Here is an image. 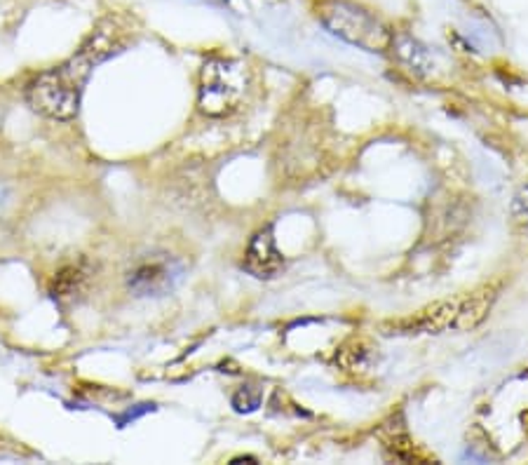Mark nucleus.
<instances>
[{"label": "nucleus", "mask_w": 528, "mask_h": 465, "mask_svg": "<svg viewBox=\"0 0 528 465\" xmlns=\"http://www.w3.org/2000/svg\"><path fill=\"white\" fill-rule=\"evenodd\" d=\"M247 85H249V76L240 61L219 57L209 59L200 73L198 106L205 116H231L245 99Z\"/></svg>", "instance_id": "obj_2"}, {"label": "nucleus", "mask_w": 528, "mask_h": 465, "mask_svg": "<svg viewBox=\"0 0 528 465\" xmlns=\"http://www.w3.org/2000/svg\"><path fill=\"white\" fill-rule=\"evenodd\" d=\"M458 308H460V298L437 301V304L427 306L420 313H416L411 320H406V330L423 331V334H439V331L456 330Z\"/></svg>", "instance_id": "obj_6"}, {"label": "nucleus", "mask_w": 528, "mask_h": 465, "mask_svg": "<svg viewBox=\"0 0 528 465\" xmlns=\"http://www.w3.org/2000/svg\"><path fill=\"white\" fill-rule=\"evenodd\" d=\"M496 301V291L483 287V290L475 291L467 298H460V308H458L456 330L458 331H470L477 324L483 322V317L489 315L491 306Z\"/></svg>", "instance_id": "obj_7"}, {"label": "nucleus", "mask_w": 528, "mask_h": 465, "mask_svg": "<svg viewBox=\"0 0 528 465\" xmlns=\"http://www.w3.org/2000/svg\"><path fill=\"white\" fill-rule=\"evenodd\" d=\"M261 404V393L254 388H240L235 397H232V407L238 412H254Z\"/></svg>", "instance_id": "obj_11"}, {"label": "nucleus", "mask_w": 528, "mask_h": 465, "mask_svg": "<svg viewBox=\"0 0 528 465\" xmlns=\"http://www.w3.org/2000/svg\"><path fill=\"white\" fill-rule=\"evenodd\" d=\"M284 268V257L277 249L272 228L265 226L256 232L247 247L245 254V271L252 273L254 278H275L277 273Z\"/></svg>", "instance_id": "obj_5"}, {"label": "nucleus", "mask_w": 528, "mask_h": 465, "mask_svg": "<svg viewBox=\"0 0 528 465\" xmlns=\"http://www.w3.org/2000/svg\"><path fill=\"white\" fill-rule=\"evenodd\" d=\"M371 357H374V348H371L367 341L354 339V341L343 346L341 353L336 355V362H338L345 371H364V369L371 364Z\"/></svg>", "instance_id": "obj_10"}, {"label": "nucleus", "mask_w": 528, "mask_h": 465, "mask_svg": "<svg viewBox=\"0 0 528 465\" xmlns=\"http://www.w3.org/2000/svg\"><path fill=\"white\" fill-rule=\"evenodd\" d=\"M512 219L516 224H528V184L519 188V193L512 200Z\"/></svg>", "instance_id": "obj_12"}, {"label": "nucleus", "mask_w": 528, "mask_h": 465, "mask_svg": "<svg viewBox=\"0 0 528 465\" xmlns=\"http://www.w3.org/2000/svg\"><path fill=\"white\" fill-rule=\"evenodd\" d=\"M183 278V265L169 254H150L127 273V287L136 297H165Z\"/></svg>", "instance_id": "obj_4"}, {"label": "nucleus", "mask_w": 528, "mask_h": 465, "mask_svg": "<svg viewBox=\"0 0 528 465\" xmlns=\"http://www.w3.org/2000/svg\"><path fill=\"white\" fill-rule=\"evenodd\" d=\"M393 52L409 71L418 73V76H423V73H427L432 69V57L427 47L423 43H418L413 36H409V33L394 36Z\"/></svg>", "instance_id": "obj_8"}, {"label": "nucleus", "mask_w": 528, "mask_h": 465, "mask_svg": "<svg viewBox=\"0 0 528 465\" xmlns=\"http://www.w3.org/2000/svg\"><path fill=\"white\" fill-rule=\"evenodd\" d=\"M92 268L85 261L80 264H71L61 268L57 273V278L52 280V297L54 298H71L76 297L77 291H83V287L90 280Z\"/></svg>", "instance_id": "obj_9"}, {"label": "nucleus", "mask_w": 528, "mask_h": 465, "mask_svg": "<svg viewBox=\"0 0 528 465\" xmlns=\"http://www.w3.org/2000/svg\"><path fill=\"white\" fill-rule=\"evenodd\" d=\"M83 90L85 87H80L61 66H57L52 71L40 73L26 87V102L40 116L52 120H73L80 110Z\"/></svg>", "instance_id": "obj_3"}, {"label": "nucleus", "mask_w": 528, "mask_h": 465, "mask_svg": "<svg viewBox=\"0 0 528 465\" xmlns=\"http://www.w3.org/2000/svg\"><path fill=\"white\" fill-rule=\"evenodd\" d=\"M317 20L336 38L364 52L386 54L393 50L394 33L386 21L376 17L369 7L353 0H320L315 5Z\"/></svg>", "instance_id": "obj_1"}]
</instances>
